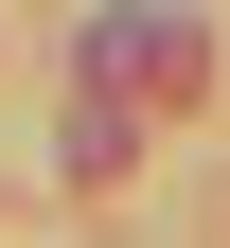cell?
Returning <instances> with one entry per match:
<instances>
[{
	"label": "cell",
	"instance_id": "1",
	"mask_svg": "<svg viewBox=\"0 0 230 248\" xmlns=\"http://www.w3.org/2000/svg\"><path fill=\"white\" fill-rule=\"evenodd\" d=\"M89 89H213V36H195V18H142V0H124V18H89Z\"/></svg>",
	"mask_w": 230,
	"mask_h": 248
}]
</instances>
